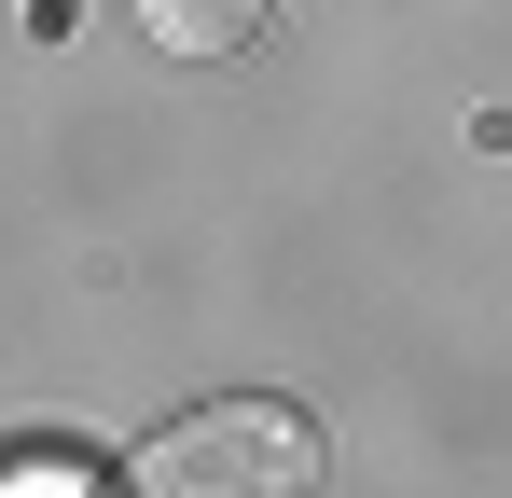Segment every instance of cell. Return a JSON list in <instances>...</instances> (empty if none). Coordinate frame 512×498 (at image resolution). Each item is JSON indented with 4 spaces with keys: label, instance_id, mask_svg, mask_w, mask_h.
<instances>
[{
    "label": "cell",
    "instance_id": "cell-1",
    "mask_svg": "<svg viewBox=\"0 0 512 498\" xmlns=\"http://www.w3.org/2000/svg\"><path fill=\"white\" fill-rule=\"evenodd\" d=\"M125 498H319V429L277 402H208L139 443Z\"/></svg>",
    "mask_w": 512,
    "mask_h": 498
},
{
    "label": "cell",
    "instance_id": "cell-2",
    "mask_svg": "<svg viewBox=\"0 0 512 498\" xmlns=\"http://www.w3.org/2000/svg\"><path fill=\"white\" fill-rule=\"evenodd\" d=\"M153 14V42H180V56H222V42H250L277 0H139Z\"/></svg>",
    "mask_w": 512,
    "mask_h": 498
}]
</instances>
